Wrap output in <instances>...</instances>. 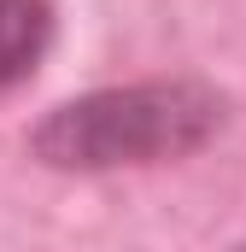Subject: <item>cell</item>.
Masks as SVG:
<instances>
[{"instance_id":"2","label":"cell","mask_w":246,"mask_h":252,"mask_svg":"<svg viewBox=\"0 0 246 252\" xmlns=\"http://www.w3.org/2000/svg\"><path fill=\"white\" fill-rule=\"evenodd\" d=\"M53 30H59L53 0H0V88H18L41 70Z\"/></svg>"},{"instance_id":"1","label":"cell","mask_w":246,"mask_h":252,"mask_svg":"<svg viewBox=\"0 0 246 252\" xmlns=\"http://www.w3.org/2000/svg\"><path fill=\"white\" fill-rule=\"evenodd\" d=\"M229 124V94L205 76H153L59 100L30 129V158L47 170H135V164H170L217 141Z\"/></svg>"},{"instance_id":"3","label":"cell","mask_w":246,"mask_h":252,"mask_svg":"<svg viewBox=\"0 0 246 252\" xmlns=\"http://www.w3.org/2000/svg\"><path fill=\"white\" fill-rule=\"evenodd\" d=\"M229 252H246V241H241V247H229Z\"/></svg>"}]
</instances>
